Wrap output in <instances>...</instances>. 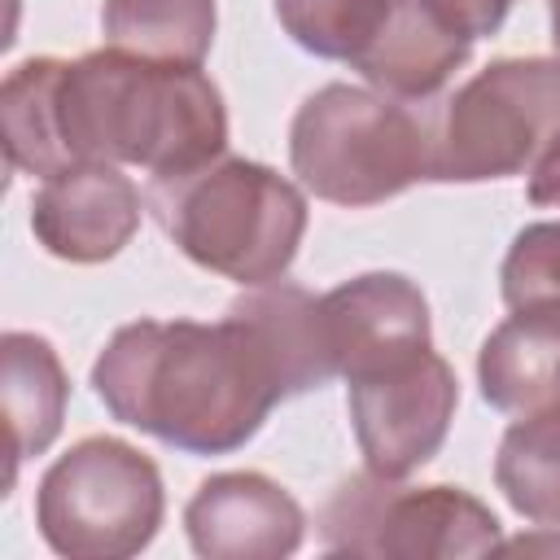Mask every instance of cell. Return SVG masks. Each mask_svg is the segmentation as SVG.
<instances>
[{
  "instance_id": "obj_21",
  "label": "cell",
  "mask_w": 560,
  "mask_h": 560,
  "mask_svg": "<svg viewBox=\"0 0 560 560\" xmlns=\"http://www.w3.org/2000/svg\"><path fill=\"white\" fill-rule=\"evenodd\" d=\"M451 31L468 35V39H481V35H494L503 26V18L512 13L516 0H424Z\"/></svg>"
},
{
  "instance_id": "obj_1",
  "label": "cell",
  "mask_w": 560,
  "mask_h": 560,
  "mask_svg": "<svg viewBox=\"0 0 560 560\" xmlns=\"http://www.w3.org/2000/svg\"><path fill=\"white\" fill-rule=\"evenodd\" d=\"M92 389L114 420L188 455L245 446L289 398L262 332L232 306L219 324H122L92 363Z\"/></svg>"
},
{
  "instance_id": "obj_24",
  "label": "cell",
  "mask_w": 560,
  "mask_h": 560,
  "mask_svg": "<svg viewBox=\"0 0 560 560\" xmlns=\"http://www.w3.org/2000/svg\"><path fill=\"white\" fill-rule=\"evenodd\" d=\"M547 13H551V44L560 52V0H547Z\"/></svg>"
},
{
  "instance_id": "obj_16",
  "label": "cell",
  "mask_w": 560,
  "mask_h": 560,
  "mask_svg": "<svg viewBox=\"0 0 560 560\" xmlns=\"http://www.w3.org/2000/svg\"><path fill=\"white\" fill-rule=\"evenodd\" d=\"M66 61L31 57L9 70L0 88V122H4V158L22 175H57L70 166L61 118H57V83Z\"/></svg>"
},
{
  "instance_id": "obj_9",
  "label": "cell",
  "mask_w": 560,
  "mask_h": 560,
  "mask_svg": "<svg viewBox=\"0 0 560 560\" xmlns=\"http://www.w3.org/2000/svg\"><path fill=\"white\" fill-rule=\"evenodd\" d=\"M332 376H368L429 350V302L398 271H368L319 298Z\"/></svg>"
},
{
  "instance_id": "obj_2",
  "label": "cell",
  "mask_w": 560,
  "mask_h": 560,
  "mask_svg": "<svg viewBox=\"0 0 560 560\" xmlns=\"http://www.w3.org/2000/svg\"><path fill=\"white\" fill-rule=\"evenodd\" d=\"M57 118L70 166L127 162L158 184L206 171L228 144V109L201 66L144 61L118 48L66 61Z\"/></svg>"
},
{
  "instance_id": "obj_22",
  "label": "cell",
  "mask_w": 560,
  "mask_h": 560,
  "mask_svg": "<svg viewBox=\"0 0 560 560\" xmlns=\"http://www.w3.org/2000/svg\"><path fill=\"white\" fill-rule=\"evenodd\" d=\"M529 201H534V206H560V136H556V140L547 144V153L534 162Z\"/></svg>"
},
{
  "instance_id": "obj_7",
  "label": "cell",
  "mask_w": 560,
  "mask_h": 560,
  "mask_svg": "<svg viewBox=\"0 0 560 560\" xmlns=\"http://www.w3.org/2000/svg\"><path fill=\"white\" fill-rule=\"evenodd\" d=\"M319 538L346 556L446 560L503 547L494 512L459 486H398L376 472L346 477L319 508Z\"/></svg>"
},
{
  "instance_id": "obj_15",
  "label": "cell",
  "mask_w": 560,
  "mask_h": 560,
  "mask_svg": "<svg viewBox=\"0 0 560 560\" xmlns=\"http://www.w3.org/2000/svg\"><path fill=\"white\" fill-rule=\"evenodd\" d=\"M236 315H245L276 368H280V381H284V394H306V389H319L328 376H332V363H328V346H324V319H319V298L306 293L302 284H254V293L236 298L232 302Z\"/></svg>"
},
{
  "instance_id": "obj_18",
  "label": "cell",
  "mask_w": 560,
  "mask_h": 560,
  "mask_svg": "<svg viewBox=\"0 0 560 560\" xmlns=\"http://www.w3.org/2000/svg\"><path fill=\"white\" fill-rule=\"evenodd\" d=\"M494 481L503 499L534 525H560V407L521 416L494 455Z\"/></svg>"
},
{
  "instance_id": "obj_6",
  "label": "cell",
  "mask_w": 560,
  "mask_h": 560,
  "mask_svg": "<svg viewBox=\"0 0 560 560\" xmlns=\"http://www.w3.org/2000/svg\"><path fill=\"white\" fill-rule=\"evenodd\" d=\"M429 136V179L477 184L521 175L560 136V61H490L446 101Z\"/></svg>"
},
{
  "instance_id": "obj_8",
  "label": "cell",
  "mask_w": 560,
  "mask_h": 560,
  "mask_svg": "<svg viewBox=\"0 0 560 560\" xmlns=\"http://www.w3.org/2000/svg\"><path fill=\"white\" fill-rule=\"evenodd\" d=\"M459 381L451 363L420 350L402 363L376 368L350 381V424L368 472L402 481L438 455L455 420Z\"/></svg>"
},
{
  "instance_id": "obj_19",
  "label": "cell",
  "mask_w": 560,
  "mask_h": 560,
  "mask_svg": "<svg viewBox=\"0 0 560 560\" xmlns=\"http://www.w3.org/2000/svg\"><path fill=\"white\" fill-rule=\"evenodd\" d=\"M394 0H276L284 35L328 61H350L381 35Z\"/></svg>"
},
{
  "instance_id": "obj_23",
  "label": "cell",
  "mask_w": 560,
  "mask_h": 560,
  "mask_svg": "<svg viewBox=\"0 0 560 560\" xmlns=\"http://www.w3.org/2000/svg\"><path fill=\"white\" fill-rule=\"evenodd\" d=\"M534 547H542V551H560V538H521V542H503L499 551H534Z\"/></svg>"
},
{
  "instance_id": "obj_5",
  "label": "cell",
  "mask_w": 560,
  "mask_h": 560,
  "mask_svg": "<svg viewBox=\"0 0 560 560\" xmlns=\"http://www.w3.org/2000/svg\"><path fill=\"white\" fill-rule=\"evenodd\" d=\"M158 464L122 438H83L39 477L35 525L57 556L127 560L162 525Z\"/></svg>"
},
{
  "instance_id": "obj_4",
  "label": "cell",
  "mask_w": 560,
  "mask_h": 560,
  "mask_svg": "<svg viewBox=\"0 0 560 560\" xmlns=\"http://www.w3.org/2000/svg\"><path fill=\"white\" fill-rule=\"evenodd\" d=\"M429 127L385 92L328 83L289 127V162L302 188L332 206H376L429 179Z\"/></svg>"
},
{
  "instance_id": "obj_10",
  "label": "cell",
  "mask_w": 560,
  "mask_h": 560,
  "mask_svg": "<svg viewBox=\"0 0 560 560\" xmlns=\"http://www.w3.org/2000/svg\"><path fill=\"white\" fill-rule=\"evenodd\" d=\"M140 228V188L114 162H74L31 197L35 241L66 262H105Z\"/></svg>"
},
{
  "instance_id": "obj_11",
  "label": "cell",
  "mask_w": 560,
  "mask_h": 560,
  "mask_svg": "<svg viewBox=\"0 0 560 560\" xmlns=\"http://www.w3.org/2000/svg\"><path fill=\"white\" fill-rule=\"evenodd\" d=\"M184 529L206 560H280L298 551L306 516L280 481L262 472H219L188 499Z\"/></svg>"
},
{
  "instance_id": "obj_12",
  "label": "cell",
  "mask_w": 560,
  "mask_h": 560,
  "mask_svg": "<svg viewBox=\"0 0 560 560\" xmlns=\"http://www.w3.org/2000/svg\"><path fill=\"white\" fill-rule=\"evenodd\" d=\"M477 385L490 407L512 416L560 407V302L512 306L481 341Z\"/></svg>"
},
{
  "instance_id": "obj_14",
  "label": "cell",
  "mask_w": 560,
  "mask_h": 560,
  "mask_svg": "<svg viewBox=\"0 0 560 560\" xmlns=\"http://www.w3.org/2000/svg\"><path fill=\"white\" fill-rule=\"evenodd\" d=\"M70 381L57 350L35 332H4L0 337V402L9 424V486L18 464L44 455L66 420Z\"/></svg>"
},
{
  "instance_id": "obj_13",
  "label": "cell",
  "mask_w": 560,
  "mask_h": 560,
  "mask_svg": "<svg viewBox=\"0 0 560 560\" xmlns=\"http://www.w3.org/2000/svg\"><path fill=\"white\" fill-rule=\"evenodd\" d=\"M472 39L451 31L424 0H394L381 35L354 57V70L394 101L433 96L464 61Z\"/></svg>"
},
{
  "instance_id": "obj_20",
  "label": "cell",
  "mask_w": 560,
  "mask_h": 560,
  "mask_svg": "<svg viewBox=\"0 0 560 560\" xmlns=\"http://www.w3.org/2000/svg\"><path fill=\"white\" fill-rule=\"evenodd\" d=\"M499 289L508 306L560 302V219L529 223L512 236V249L499 271Z\"/></svg>"
},
{
  "instance_id": "obj_3",
  "label": "cell",
  "mask_w": 560,
  "mask_h": 560,
  "mask_svg": "<svg viewBox=\"0 0 560 560\" xmlns=\"http://www.w3.org/2000/svg\"><path fill=\"white\" fill-rule=\"evenodd\" d=\"M153 206L197 267L245 289L280 280L306 232V197L271 166L245 158L153 184Z\"/></svg>"
},
{
  "instance_id": "obj_17",
  "label": "cell",
  "mask_w": 560,
  "mask_h": 560,
  "mask_svg": "<svg viewBox=\"0 0 560 560\" xmlns=\"http://www.w3.org/2000/svg\"><path fill=\"white\" fill-rule=\"evenodd\" d=\"M101 35L144 61L201 66L214 44V0H105Z\"/></svg>"
}]
</instances>
